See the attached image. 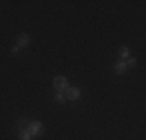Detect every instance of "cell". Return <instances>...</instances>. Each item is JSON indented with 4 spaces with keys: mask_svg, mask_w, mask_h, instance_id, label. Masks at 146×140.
<instances>
[{
    "mask_svg": "<svg viewBox=\"0 0 146 140\" xmlns=\"http://www.w3.org/2000/svg\"><path fill=\"white\" fill-rule=\"evenodd\" d=\"M25 129L28 131L30 135H40L44 132V126H42L40 121H30Z\"/></svg>",
    "mask_w": 146,
    "mask_h": 140,
    "instance_id": "1",
    "label": "cell"
},
{
    "mask_svg": "<svg viewBox=\"0 0 146 140\" xmlns=\"http://www.w3.org/2000/svg\"><path fill=\"white\" fill-rule=\"evenodd\" d=\"M53 87L58 90V92H62L68 87V83H67V78L65 76H56L53 81Z\"/></svg>",
    "mask_w": 146,
    "mask_h": 140,
    "instance_id": "2",
    "label": "cell"
},
{
    "mask_svg": "<svg viewBox=\"0 0 146 140\" xmlns=\"http://www.w3.org/2000/svg\"><path fill=\"white\" fill-rule=\"evenodd\" d=\"M79 95H81V92L78 87H67L65 89V98H68V100H76V98H79Z\"/></svg>",
    "mask_w": 146,
    "mask_h": 140,
    "instance_id": "3",
    "label": "cell"
},
{
    "mask_svg": "<svg viewBox=\"0 0 146 140\" xmlns=\"http://www.w3.org/2000/svg\"><path fill=\"white\" fill-rule=\"evenodd\" d=\"M30 44V36L28 34H20L17 37V47H27Z\"/></svg>",
    "mask_w": 146,
    "mask_h": 140,
    "instance_id": "4",
    "label": "cell"
},
{
    "mask_svg": "<svg viewBox=\"0 0 146 140\" xmlns=\"http://www.w3.org/2000/svg\"><path fill=\"white\" fill-rule=\"evenodd\" d=\"M126 69H127V65H126V62H124V61L117 62V64L113 65V70H115V73H118V75L124 73V72H126Z\"/></svg>",
    "mask_w": 146,
    "mask_h": 140,
    "instance_id": "5",
    "label": "cell"
},
{
    "mask_svg": "<svg viewBox=\"0 0 146 140\" xmlns=\"http://www.w3.org/2000/svg\"><path fill=\"white\" fill-rule=\"evenodd\" d=\"M19 139L20 140H30L31 135L28 134V131H27V129H22V131H19Z\"/></svg>",
    "mask_w": 146,
    "mask_h": 140,
    "instance_id": "6",
    "label": "cell"
},
{
    "mask_svg": "<svg viewBox=\"0 0 146 140\" xmlns=\"http://www.w3.org/2000/svg\"><path fill=\"white\" fill-rule=\"evenodd\" d=\"M120 56H121V58H127V56H129V48H127V47H121L120 48Z\"/></svg>",
    "mask_w": 146,
    "mask_h": 140,
    "instance_id": "7",
    "label": "cell"
},
{
    "mask_svg": "<svg viewBox=\"0 0 146 140\" xmlns=\"http://www.w3.org/2000/svg\"><path fill=\"white\" fill-rule=\"evenodd\" d=\"M135 64H137V59H135V58H129V61L126 62L127 67H135Z\"/></svg>",
    "mask_w": 146,
    "mask_h": 140,
    "instance_id": "8",
    "label": "cell"
},
{
    "mask_svg": "<svg viewBox=\"0 0 146 140\" xmlns=\"http://www.w3.org/2000/svg\"><path fill=\"white\" fill-rule=\"evenodd\" d=\"M56 100H58V101H62V103H64V101H65V95H64L62 92H58V93H56Z\"/></svg>",
    "mask_w": 146,
    "mask_h": 140,
    "instance_id": "9",
    "label": "cell"
},
{
    "mask_svg": "<svg viewBox=\"0 0 146 140\" xmlns=\"http://www.w3.org/2000/svg\"><path fill=\"white\" fill-rule=\"evenodd\" d=\"M19 48H20V47H17V45H16V47H13V50H11V51H13L14 55H17V53H19Z\"/></svg>",
    "mask_w": 146,
    "mask_h": 140,
    "instance_id": "10",
    "label": "cell"
}]
</instances>
